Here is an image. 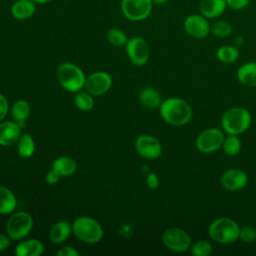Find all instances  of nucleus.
<instances>
[{
	"label": "nucleus",
	"instance_id": "obj_22",
	"mask_svg": "<svg viewBox=\"0 0 256 256\" xmlns=\"http://www.w3.org/2000/svg\"><path fill=\"white\" fill-rule=\"evenodd\" d=\"M139 102L148 109L159 108L162 100L159 92L153 87H145L139 93Z\"/></svg>",
	"mask_w": 256,
	"mask_h": 256
},
{
	"label": "nucleus",
	"instance_id": "obj_26",
	"mask_svg": "<svg viewBox=\"0 0 256 256\" xmlns=\"http://www.w3.org/2000/svg\"><path fill=\"white\" fill-rule=\"evenodd\" d=\"M217 59L225 64L235 62L239 57V50L232 45H223L216 51Z\"/></svg>",
	"mask_w": 256,
	"mask_h": 256
},
{
	"label": "nucleus",
	"instance_id": "obj_11",
	"mask_svg": "<svg viewBox=\"0 0 256 256\" xmlns=\"http://www.w3.org/2000/svg\"><path fill=\"white\" fill-rule=\"evenodd\" d=\"M202 14H190L183 22L186 34L195 39H203L210 34V23Z\"/></svg>",
	"mask_w": 256,
	"mask_h": 256
},
{
	"label": "nucleus",
	"instance_id": "obj_17",
	"mask_svg": "<svg viewBox=\"0 0 256 256\" xmlns=\"http://www.w3.org/2000/svg\"><path fill=\"white\" fill-rule=\"evenodd\" d=\"M44 251L43 243L38 239H25L20 241L15 247L17 256H40Z\"/></svg>",
	"mask_w": 256,
	"mask_h": 256
},
{
	"label": "nucleus",
	"instance_id": "obj_24",
	"mask_svg": "<svg viewBox=\"0 0 256 256\" xmlns=\"http://www.w3.org/2000/svg\"><path fill=\"white\" fill-rule=\"evenodd\" d=\"M11 114L15 122L19 123L22 127L25 125L27 118L30 115V105L26 100H16L11 109Z\"/></svg>",
	"mask_w": 256,
	"mask_h": 256
},
{
	"label": "nucleus",
	"instance_id": "obj_12",
	"mask_svg": "<svg viewBox=\"0 0 256 256\" xmlns=\"http://www.w3.org/2000/svg\"><path fill=\"white\" fill-rule=\"evenodd\" d=\"M135 149L137 153L145 159H156L162 153L160 141L149 134H142L135 140Z\"/></svg>",
	"mask_w": 256,
	"mask_h": 256
},
{
	"label": "nucleus",
	"instance_id": "obj_35",
	"mask_svg": "<svg viewBox=\"0 0 256 256\" xmlns=\"http://www.w3.org/2000/svg\"><path fill=\"white\" fill-rule=\"evenodd\" d=\"M146 184L152 190L157 189L159 186V178H158L157 174H155L153 172H149L146 176Z\"/></svg>",
	"mask_w": 256,
	"mask_h": 256
},
{
	"label": "nucleus",
	"instance_id": "obj_21",
	"mask_svg": "<svg viewBox=\"0 0 256 256\" xmlns=\"http://www.w3.org/2000/svg\"><path fill=\"white\" fill-rule=\"evenodd\" d=\"M51 169L56 171L61 177H66L76 172L77 163L69 156H60L53 161Z\"/></svg>",
	"mask_w": 256,
	"mask_h": 256
},
{
	"label": "nucleus",
	"instance_id": "obj_23",
	"mask_svg": "<svg viewBox=\"0 0 256 256\" xmlns=\"http://www.w3.org/2000/svg\"><path fill=\"white\" fill-rule=\"evenodd\" d=\"M17 206L14 193L7 187L0 185V214H11Z\"/></svg>",
	"mask_w": 256,
	"mask_h": 256
},
{
	"label": "nucleus",
	"instance_id": "obj_39",
	"mask_svg": "<svg viewBox=\"0 0 256 256\" xmlns=\"http://www.w3.org/2000/svg\"><path fill=\"white\" fill-rule=\"evenodd\" d=\"M169 0H152L154 5H163L165 3H167Z\"/></svg>",
	"mask_w": 256,
	"mask_h": 256
},
{
	"label": "nucleus",
	"instance_id": "obj_3",
	"mask_svg": "<svg viewBox=\"0 0 256 256\" xmlns=\"http://www.w3.org/2000/svg\"><path fill=\"white\" fill-rule=\"evenodd\" d=\"M239 224L229 217L213 220L208 227L209 237L219 244H231L239 240Z\"/></svg>",
	"mask_w": 256,
	"mask_h": 256
},
{
	"label": "nucleus",
	"instance_id": "obj_31",
	"mask_svg": "<svg viewBox=\"0 0 256 256\" xmlns=\"http://www.w3.org/2000/svg\"><path fill=\"white\" fill-rule=\"evenodd\" d=\"M189 251L194 256H210L213 252V247L207 240H198L191 244Z\"/></svg>",
	"mask_w": 256,
	"mask_h": 256
},
{
	"label": "nucleus",
	"instance_id": "obj_14",
	"mask_svg": "<svg viewBox=\"0 0 256 256\" xmlns=\"http://www.w3.org/2000/svg\"><path fill=\"white\" fill-rule=\"evenodd\" d=\"M248 183L247 174L238 168H231L223 172L220 177L221 186L228 191H239Z\"/></svg>",
	"mask_w": 256,
	"mask_h": 256
},
{
	"label": "nucleus",
	"instance_id": "obj_37",
	"mask_svg": "<svg viewBox=\"0 0 256 256\" xmlns=\"http://www.w3.org/2000/svg\"><path fill=\"white\" fill-rule=\"evenodd\" d=\"M60 175L54 171L53 169H51L47 174H46V177H45V180L46 182L49 184V185H55L58 183V181L60 180Z\"/></svg>",
	"mask_w": 256,
	"mask_h": 256
},
{
	"label": "nucleus",
	"instance_id": "obj_1",
	"mask_svg": "<svg viewBox=\"0 0 256 256\" xmlns=\"http://www.w3.org/2000/svg\"><path fill=\"white\" fill-rule=\"evenodd\" d=\"M159 112L164 122L172 126L186 125L193 116L190 104L184 99L177 97H171L162 101Z\"/></svg>",
	"mask_w": 256,
	"mask_h": 256
},
{
	"label": "nucleus",
	"instance_id": "obj_8",
	"mask_svg": "<svg viewBox=\"0 0 256 256\" xmlns=\"http://www.w3.org/2000/svg\"><path fill=\"white\" fill-rule=\"evenodd\" d=\"M224 131L219 128H208L199 133L195 145L198 151L204 154L214 153L222 147L224 141Z\"/></svg>",
	"mask_w": 256,
	"mask_h": 256
},
{
	"label": "nucleus",
	"instance_id": "obj_5",
	"mask_svg": "<svg viewBox=\"0 0 256 256\" xmlns=\"http://www.w3.org/2000/svg\"><path fill=\"white\" fill-rule=\"evenodd\" d=\"M56 74L60 85L68 92L76 93L85 86L86 76L84 72L73 63L64 62L60 64Z\"/></svg>",
	"mask_w": 256,
	"mask_h": 256
},
{
	"label": "nucleus",
	"instance_id": "obj_20",
	"mask_svg": "<svg viewBox=\"0 0 256 256\" xmlns=\"http://www.w3.org/2000/svg\"><path fill=\"white\" fill-rule=\"evenodd\" d=\"M238 81L247 87H256V62L250 61L242 64L236 73Z\"/></svg>",
	"mask_w": 256,
	"mask_h": 256
},
{
	"label": "nucleus",
	"instance_id": "obj_9",
	"mask_svg": "<svg viewBox=\"0 0 256 256\" xmlns=\"http://www.w3.org/2000/svg\"><path fill=\"white\" fill-rule=\"evenodd\" d=\"M152 0H121L122 14L130 21L138 22L145 20L152 12Z\"/></svg>",
	"mask_w": 256,
	"mask_h": 256
},
{
	"label": "nucleus",
	"instance_id": "obj_10",
	"mask_svg": "<svg viewBox=\"0 0 256 256\" xmlns=\"http://www.w3.org/2000/svg\"><path fill=\"white\" fill-rule=\"evenodd\" d=\"M125 48L129 60L134 65L143 66L147 63L150 55V49L147 41L144 38L135 36L128 39Z\"/></svg>",
	"mask_w": 256,
	"mask_h": 256
},
{
	"label": "nucleus",
	"instance_id": "obj_13",
	"mask_svg": "<svg viewBox=\"0 0 256 256\" xmlns=\"http://www.w3.org/2000/svg\"><path fill=\"white\" fill-rule=\"evenodd\" d=\"M112 85V77L104 71H98L86 77L85 86L87 92L93 96H100L106 93Z\"/></svg>",
	"mask_w": 256,
	"mask_h": 256
},
{
	"label": "nucleus",
	"instance_id": "obj_38",
	"mask_svg": "<svg viewBox=\"0 0 256 256\" xmlns=\"http://www.w3.org/2000/svg\"><path fill=\"white\" fill-rule=\"evenodd\" d=\"M11 238L8 235L0 233V252L8 249L11 245Z\"/></svg>",
	"mask_w": 256,
	"mask_h": 256
},
{
	"label": "nucleus",
	"instance_id": "obj_30",
	"mask_svg": "<svg viewBox=\"0 0 256 256\" xmlns=\"http://www.w3.org/2000/svg\"><path fill=\"white\" fill-rule=\"evenodd\" d=\"M108 42L116 47H123L126 45L128 38L126 33L119 28H111L107 32Z\"/></svg>",
	"mask_w": 256,
	"mask_h": 256
},
{
	"label": "nucleus",
	"instance_id": "obj_6",
	"mask_svg": "<svg viewBox=\"0 0 256 256\" xmlns=\"http://www.w3.org/2000/svg\"><path fill=\"white\" fill-rule=\"evenodd\" d=\"M33 228V218L25 211L12 213L6 222L7 235L12 240L24 239Z\"/></svg>",
	"mask_w": 256,
	"mask_h": 256
},
{
	"label": "nucleus",
	"instance_id": "obj_2",
	"mask_svg": "<svg viewBox=\"0 0 256 256\" xmlns=\"http://www.w3.org/2000/svg\"><path fill=\"white\" fill-rule=\"evenodd\" d=\"M252 116L243 107H233L226 110L221 117V128L226 134L240 135L250 127Z\"/></svg>",
	"mask_w": 256,
	"mask_h": 256
},
{
	"label": "nucleus",
	"instance_id": "obj_36",
	"mask_svg": "<svg viewBox=\"0 0 256 256\" xmlns=\"http://www.w3.org/2000/svg\"><path fill=\"white\" fill-rule=\"evenodd\" d=\"M9 106H8V102L7 99L5 98L4 95L0 94V122L5 118V116L7 115Z\"/></svg>",
	"mask_w": 256,
	"mask_h": 256
},
{
	"label": "nucleus",
	"instance_id": "obj_40",
	"mask_svg": "<svg viewBox=\"0 0 256 256\" xmlns=\"http://www.w3.org/2000/svg\"><path fill=\"white\" fill-rule=\"evenodd\" d=\"M34 2H36L37 4H45V3H48L50 2L51 0H33Z\"/></svg>",
	"mask_w": 256,
	"mask_h": 256
},
{
	"label": "nucleus",
	"instance_id": "obj_25",
	"mask_svg": "<svg viewBox=\"0 0 256 256\" xmlns=\"http://www.w3.org/2000/svg\"><path fill=\"white\" fill-rule=\"evenodd\" d=\"M34 151H35V142L33 137L27 133L20 135L17 141L18 155L22 158H29L34 154Z\"/></svg>",
	"mask_w": 256,
	"mask_h": 256
},
{
	"label": "nucleus",
	"instance_id": "obj_27",
	"mask_svg": "<svg viewBox=\"0 0 256 256\" xmlns=\"http://www.w3.org/2000/svg\"><path fill=\"white\" fill-rule=\"evenodd\" d=\"M223 152L228 156H235L241 150V140L238 135L227 134L222 144Z\"/></svg>",
	"mask_w": 256,
	"mask_h": 256
},
{
	"label": "nucleus",
	"instance_id": "obj_18",
	"mask_svg": "<svg viewBox=\"0 0 256 256\" xmlns=\"http://www.w3.org/2000/svg\"><path fill=\"white\" fill-rule=\"evenodd\" d=\"M36 4L33 0H16L11 6V15L17 20H26L36 12Z\"/></svg>",
	"mask_w": 256,
	"mask_h": 256
},
{
	"label": "nucleus",
	"instance_id": "obj_29",
	"mask_svg": "<svg viewBox=\"0 0 256 256\" xmlns=\"http://www.w3.org/2000/svg\"><path fill=\"white\" fill-rule=\"evenodd\" d=\"M232 25L226 20H217L210 25V33L218 38H226L232 33Z\"/></svg>",
	"mask_w": 256,
	"mask_h": 256
},
{
	"label": "nucleus",
	"instance_id": "obj_33",
	"mask_svg": "<svg viewBox=\"0 0 256 256\" xmlns=\"http://www.w3.org/2000/svg\"><path fill=\"white\" fill-rule=\"evenodd\" d=\"M251 0H226L227 7L233 10H242L249 5Z\"/></svg>",
	"mask_w": 256,
	"mask_h": 256
},
{
	"label": "nucleus",
	"instance_id": "obj_7",
	"mask_svg": "<svg viewBox=\"0 0 256 256\" xmlns=\"http://www.w3.org/2000/svg\"><path fill=\"white\" fill-rule=\"evenodd\" d=\"M162 243L172 252L183 253L190 249L192 239L186 230L179 227H170L163 232Z\"/></svg>",
	"mask_w": 256,
	"mask_h": 256
},
{
	"label": "nucleus",
	"instance_id": "obj_34",
	"mask_svg": "<svg viewBox=\"0 0 256 256\" xmlns=\"http://www.w3.org/2000/svg\"><path fill=\"white\" fill-rule=\"evenodd\" d=\"M57 256H80V253L72 246H64L56 252Z\"/></svg>",
	"mask_w": 256,
	"mask_h": 256
},
{
	"label": "nucleus",
	"instance_id": "obj_28",
	"mask_svg": "<svg viewBox=\"0 0 256 256\" xmlns=\"http://www.w3.org/2000/svg\"><path fill=\"white\" fill-rule=\"evenodd\" d=\"M74 104L79 110L88 112L94 107L93 95L87 91H78L74 97Z\"/></svg>",
	"mask_w": 256,
	"mask_h": 256
},
{
	"label": "nucleus",
	"instance_id": "obj_16",
	"mask_svg": "<svg viewBox=\"0 0 256 256\" xmlns=\"http://www.w3.org/2000/svg\"><path fill=\"white\" fill-rule=\"evenodd\" d=\"M226 0H200L199 12L207 19L220 17L227 9Z\"/></svg>",
	"mask_w": 256,
	"mask_h": 256
},
{
	"label": "nucleus",
	"instance_id": "obj_19",
	"mask_svg": "<svg viewBox=\"0 0 256 256\" xmlns=\"http://www.w3.org/2000/svg\"><path fill=\"white\" fill-rule=\"evenodd\" d=\"M71 232H72V224H70L68 221L60 220L51 227L48 237L51 243L61 244L69 238Z\"/></svg>",
	"mask_w": 256,
	"mask_h": 256
},
{
	"label": "nucleus",
	"instance_id": "obj_15",
	"mask_svg": "<svg viewBox=\"0 0 256 256\" xmlns=\"http://www.w3.org/2000/svg\"><path fill=\"white\" fill-rule=\"evenodd\" d=\"M22 126L15 121H4L0 122V145L11 146L17 143Z\"/></svg>",
	"mask_w": 256,
	"mask_h": 256
},
{
	"label": "nucleus",
	"instance_id": "obj_4",
	"mask_svg": "<svg viewBox=\"0 0 256 256\" xmlns=\"http://www.w3.org/2000/svg\"><path fill=\"white\" fill-rule=\"evenodd\" d=\"M72 233L80 241L87 244L98 243L104 235L101 224L89 216L77 217L72 223Z\"/></svg>",
	"mask_w": 256,
	"mask_h": 256
},
{
	"label": "nucleus",
	"instance_id": "obj_32",
	"mask_svg": "<svg viewBox=\"0 0 256 256\" xmlns=\"http://www.w3.org/2000/svg\"><path fill=\"white\" fill-rule=\"evenodd\" d=\"M239 240L244 243H252L256 241V228L250 225L240 227Z\"/></svg>",
	"mask_w": 256,
	"mask_h": 256
}]
</instances>
